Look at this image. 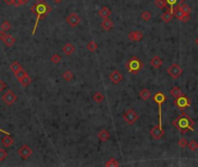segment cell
Instances as JSON below:
<instances>
[{
  "label": "cell",
  "instance_id": "obj_2",
  "mask_svg": "<svg viewBox=\"0 0 198 167\" xmlns=\"http://www.w3.org/2000/svg\"><path fill=\"white\" fill-rule=\"evenodd\" d=\"M174 127L177 128L178 130H181V134L184 135L188 131H195V121L191 117H189V115L186 113H182V115L176 117L174 120Z\"/></svg>",
  "mask_w": 198,
  "mask_h": 167
},
{
  "label": "cell",
  "instance_id": "obj_28",
  "mask_svg": "<svg viewBox=\"0 0 198 167\" xmlns=\"http://www.w3.org/2000/svg\"><path fill=\"white\" fill-rule=\"evenodd\" d=\"M151 18H152V14H151L150 11H144L143 13L140 14V19L143 21H150Z\"/></svg>",
  "mask_w": 198,
  "mask_h": 167
},
{
  "label": "cell",
  "instance_id": "obj_44",
  "mask_svg": "<svg viewBox=\"0 0 198 167\" xmlns=\"http://www.w3.org/2000/svg\"><path fill=\"white\" fill-rule=\"evenodd\" d=\"M4 2H5L6 5H13L14 0H4Z\"/></svg>",
  "mask_w": 198,
  "mask_h": 167
},
{
  "label": "cell",
  "instance_id": "obj_5",
  "mask_svg": "<svg viewBox=\"0 0 198 167\" xmlns=\"http://www.w3.org/2000/svg\"><path fill=\"white\" fill-rule=\"evenodd\" d=\"M174 103H175V106L177 107L178 109H181V110H184L185 108L190 107V100H189L186 97H184L183 94L180 95V97H175Z\"/></svg>",
  "mask_w": 198,
  "mask_h": 167
},
{
  "label": "cell",
  "instance_id": "obj_33",
  "mask_svg": "<svg viewBox=\"0 0 198 167\" xmlns=\"http://www.w3.org/2000/svg\"><path fill=\"white\" fill-rule=\"evenodd\" d=\"M1 30H4V32H9L11 30V23L8 22V21H4L2 23H1Z\"/></svg>",
  "mask_w": 198,
  "mask_h": 167
},
{
  "label": "cell",
  "instance_id": "obj_24",
  "mask_svg": "<svg viewBox=\"0 0 198 167\" xmlns=\"http://www.w3.org/2000/svg\"><path fill=\"white\" fill-rule=\"evenodd\" d=\"M9 69H11V71L13 72L14 74H16V73L22 69V66L20 65V63H18V62H13V63L11 64V66H9Z\"/></svg>",
  "mask_w": 198,
  "mask_h": 167
},
{
  "label": "cell",
  "instance_id": "obj_8",
  "mask_svg": "<svg viewBox=\"0 0 198 167\" xmlns=\"http://www.w3.org/2000/svg\"><path fill=\"white\" fill-rule=\"evenodd\" d=\"M165 135V131H163V128H162V124H159L157 127H154V128L151 130V136H152L153 139H161L162 137Z\"/></svg>",
  "mask_w": 198,
  "mask_h": 167
},
{
  "label": "cell",
  "instance_id": "obj_29",
  "mask_svg": "<svg viewBox=\"0 0 198 167\" xmlns=\"http://www.w3.org/2000/svg\"><path fill=\"white\" fill-rule=\"evenodd\" d=\"M103 99H104V97H103V94L102 93H95L94 95H93V101H95L96 103H101L102 101H103Z\"/></svg>",
  "mask_w": 198,
  "mask_h": 167
},
{
  "label": "cell",
  "instance_id": "obj_15",
  "mask_svg": "<svg viewBox=\"0 0 198 167\" xmlns=\"http://www.w3.org/2000/svg\"><path fill=\"white\" fill-rule=\"evenodd\" d=\"M162 59L159 57V56H155V57H153L152 59H151V66L152 67H154V69H159V67H161L162 66Z\"/></svg>",
  "mask_w": 198,
  "mask_h": 167
},
{
  "label": "cell",
  "instance_id": "obj_34",
  "mask_svg": "<svg viewBox=\"0 0 198 167\" xmlns=\"http://www.w3.org/2000/svg\"><path fill=\"white\" fill-rule=\"evenodd\" d=\"M188 139L186 138H184V137H182L180 141H178V145L181 146V148H188Z\"/></svg>",
  "mask_w": 198,
  "mask_h": 167
},
{
  "label": "cell",
  "instance_id": "obj_22",
  "mask_svg": "<svg viewBox=\"0 0 198 167\" xmlns=\"http://www.w3.org/2000/svg\"><path fill=\"white\" fill-rule=\"evenodd\" d=\"M19 83L21 84V86H22V87H27V86H29V85L31 84V77L27 74V76H25L22 79L19 80Z\"/></svg>",
  "mask_w": 198,
  "mask_h": 167
},
{
  "label": "cell",
  "instance_id": "obj_11",
  "mask_svg": "<svg viewBox=\"0 0 198 167\" xmlns=\"http://www.w3.org/2000/svg\"><path fill=\"white\" fill-rule=\"evenodd\" d=\"M109 78H110V81H111L112 84H115V85H117V84H119L122 80H123V76H122V73L117 70L112 71L111 73H110V76H109Z\"/></svg>",
  "mask_w": 198,
  "mask_h": 167
},
{
  "label": "cell",
  "instance_id": "obj_20",
  "mask_svg": "<svg viewBox=\"0 0 198 167\" xmlns=\"http://www.w3.org/2000/svg\"><path fill=\"white\" fill-rule=\"evenodd\" d=\"M109 138H110V134H109V131H107L106 129L101 130L99 132V139L101 141H107Z\"/></svg>",
  "mask_w": 198,
  "mask_h": 167
},
{
  "label": "cell",
  "instance_id": "obj_42",
  "mask_svg": "<svg viewBox=\"0 0 198 167\" xmlns=\"http://www.w3.org/2000/svg\"><path fill=\"white\" fill-rule=\"evenodd\" d=\"M7 32H4V30H0V41L1 42H4V39H5V37H6Z\"/></svg>",
  "mask_w": 198,
  "mask_h": 167
},
{
  "label": "cell",
  "instance_id": "obj_47",
  "mask_svg": "<svg viewBox=\"0 0 198 167\" xmlns=\"http://www.w3.org/2000/svg\"><path fill=\"white\" fill-rule=\"evenodd\" d=\"M53 1H54V2H57V4H60L63 0H53Z\"/></svg>",
  "mask_w": 198,
  "mask_h": 167
},
{
  "label": "cell",
  "instance_id": "obj_10",
  "mask_svg": "<svg viewBox=\"0 0 198 167\" xmlns=\"http://www.w3.org/2000/svg\"><path fill=\"white\" fill-rule=\"evenodd\" d=\"M66 21L71 27H77L80 23V16L77 13H72L66 18Z\"/></svg>",
  "mask_w": 198,
  "mask_h": 167
},
{
  "label": "cell",
  "instance_id": "obj_48",
  "mask_svg": "<svg viewBox=\"0 0 198 167\" xmlns=\"http://www.w3.org/2000/svg\"><path fill=\"white\" fill-rule=\"evenodd\" d=\"M195 43H196V45L198 46V36H197V39H196V41H195Z\"/></svg>",
  "mask_w": 198,
  "mask_h": 167
},
{
  "label": "cell",
  "instance_id": "obj_43",
  "mask_svg": "<svg viewBox=\"0 0 198 167\" xmlns=\"http://www.w3.org/2000/svg\"><path fill=\"white\" fill-rule=\"evenodd\" d=\"M13 5H14L15 7H20V6H22L23 4L21 2L20 0H14V4H13Z\"/></svg>",
  "mask_w": 198,
  "mask_h": 167
},
{
  "label": "cell",
  "instance_id": "obj_16",
  "mask_svg": "<svg viewBox=\"0 0 198 167\" xmlns=\"http://www.w3.org/2000/svg\"><path fill=\"white\" fill-rule=\"evenodd\" d=\"M101 27H102V29L103 30H111L112 27H114V23H112L111 20H109V18L108 19H103V21H102V23H101Z\"/></svg>",
  "mask_w": 198,
  "mask_h": 167
},
{
  "label": "cell",
  "instance_id": "obj_36",
  "mask_svg": "<svg viewBox=\"0 0 198 167\" xmlns=\"http://www.w3.org/2000/svg\"><path fill=\"white\" fill-rule=\"evenodd\" d=\"M60 60H61V57H60L59 55L54 53V55H52V56H51V62H52V63H54V64H58V63H60Z\"/></svg>",
  "mask_w": 198,
  "mask_h": 167
},
{
  "label": "cell",
  "instance_id": "obj_1",
  "mask_svg": "<svg viewBox=\"0 0 198 167\" xmlns=\"http://www.w3.org/2000/svg\"><path fill=\"white\" fill-rule=\"evenodd\" d=\"M31 12L34 14H36V21H35V26L33 29V35H35L38 22L41 21L42 18H45L48 14L51 12V7L46 4L44 0H37L31 7Z\"/></svg>",
  "mask_w": 198,
  "mask_h": 167
},
{
  "label": "cell",
  "instance_id": "obj_19",
  "mask_svg": "<svg viewBox=\"0 0 198 167\" xmlns=\"http://www.w3.org/2000/svg\"><path fill=\"white\" fill-rule=\"evenodd\" d=\"M110 14H111V11L108 7H102L99 11V15L102 19H108L110 16Z\"/></svg>",
  "mask_w": 198,
  "mask_h": 167
},
{
  "label": "cell",
  "instance_id": "obj_23",
  "mask_svg": "<svg viewBox=\"0 0 198 167\" xmlns=\"http://www.w3.org/2000/svg\"><path fill=\"white\" fill-rule=\"evenodd\" d=\"M173 16H174V15H173V12L170 9H168V11H166L165 13L161 15V19L163 20L165 22H170V20L173 19Z\"/></svg>",
  "mask_w": 198,
  "mask_h": 167
},
{
  "label": "cell",
  "instance_id": "obj_9",
  "mask_svg": "<svg viewBox=\"0 0 198 167\" xmlns=\"http://www.w3.org/2000/svg\"><path fill=\"white\" fill-rule=\"evenodd\" d=\"M18 152H19V154L21 155V158L26 160V159H28V158H29L31 154H33V150H31L30 146H28V145L25 144V145H22V146L19 148V151H18Z\"/></svg>",
  "mask_w": 198,
  "mask_h": 167
},
{
  "label": "cell",
  "instance_id": "obj_6",
  "mask_svg": "<svg viewBox=\"0 0 198 167\" xmlns=\"http://www.w3.org/2000/svg\"><path fill=\"white\" fill-rule=\"evenodd\" d=\"M123 118L125 120V122L127 124H133V123H136L138 121V115L133 109H127L124 111Z\"/></svg>",
  "mask_w": 198,
  "mask_h": 167
},
{
  "label": "cell",
  "instance_id": "obj_30",
  "mask_svg": "<svg viewBox=\"0 0 198 167\" xmlns=\"http://www.w3.org/2000/svg\"><path fill=\"white\" fill-rule=\"evenodd\" d=\"M61 77H63V79L65 80V81H71L73 79V73L71 72V71H65L63 74H61Z\"/></svg>",
  "mask_w": 198,
  "mask_h": 167
},
{
  "label": "cell",
  "instance_id": "obj_35",
  "mask_svg": "<svg viewBox=\"0 0 198 167\" xmlns=\"http://www.w3.org/2000/svg\"><path fill=\"white\" fill-rule=\"evenodd\" d=\"M27 74H28V73H27L26 71L23 70V69H21V70L19 71L16 74H15V77H16V79H18V80H20V79H22V78L25 77V76H27Z\"/></svg>",
  "mask_w": 198,
  "mask_h": 167
},
{
  "label": "cell",
  "instance_id": "obj_46",
  "mask_svg": "<svg viewBox=\"0 0 198 167\" xmlns=\"http://www.w3.org/2000/svg\"><path fill=\"white\" fill-rule=\"evenodd\" d=\"M21 2H22V4H27V2H28V1H29V0H20Z\"/></svg>",
  "mask_w": 198,
  "mask_h": 167
},
{
  "label": "cell",
  "instance_id": "obj_7",
  "mask_svg": "<svg viewBox=\"0 0 198 167\" xmlns=\"http://www.w3.org/2000/svg\"><path fill=\"white\" fill-rule=\"evenodd\" d=\"M16 100H18V97H16L15 92L12 90H8L7 92H5V94H2V101L6 103L7 106H12Z\"/></svg>",
  "mask_w": 198,
  "mask_h": 167
},
{
  "label": "cell",
  "instance_id": "obj_40",
  "mask_svg": "<svg viewBox=\"0 0 198 167\" xmlns=\"http://www.w3.org/2000/svg\"><path fill=\"white\" fill-rule=\"evenodd\" d=\"M189 20H190V13H184L183 16H182V19H181V21L182 22H188Z\"/></svg>",
  "mask_w": 198,
  "mask_h": 167
},
{
  "label": "cell",
  "instance_id": "obj_18",
  "mask_svg": "<svg viewBox=\"0 0 198 167\" xmlns=\"http://www.w3.org/2000/svg\"><path fill=\"white\" fill-rule=\"evenodd\" d=\"M1 141H2L4 146H6V148H9V146H12L14 144V139L11 135H6L5 137H2Z\"/></svg>",
  "mask_w": 198,
  "mask_h": 167
},
{
  "label": "cell",
  "instance_id": "obj_45",
  "mask_svg": "<svg viewBox=\"0 0 198 167\" xmlns=\"http://www.w3.org/2000/svg\"><path fill=\"white\" fill-rule=\"evenodd\" d=\"M0 132H4L5 135H11V134H9L8 131H5V130H1V129H0Z\"/></svg>",
  "mask_w": 198,
  "mask_h": 167
},
{
  "label": "cell",
  "instance_id": "obj_17",
  "mask_svg": "<svg viewBox=\"0 0 198 167\" xmlns=\"http://www.w3.org/2000/svg\"><path fill=\"white\" fill-rule=\"evenodd\" d=\"M154 101L158 103V106H161V104L166 101V95L162 92H158V93L154 95Z\"/></svg>",
  "mask_w": 198,
  "mask_h": 167
},
{
  "label": "cell",
  "instance_id": "obj_32",
  "mask_svg": "<svg viewBox=\"0 0 198 167\" xmlns=\"http://www.w3.org/2000/svg\"><path fill=\"white\" fill-rule=\"evenodd\" d=\"M106 166L107 167H117L119 166V162L115 158H110L109 160L106 162Z\"/></svg>",
  "mask_w": 198,
  "mask_h": 167
},
{
  "label": "cell",
  "instance_id": "obj_14",
  "mask_svg": "<svg viewBox=\"0 0 198 167\" xmlns=\"http://www.w3.org/2000/svg\"><path fill=\"white\" fill-rule=\"evenodd\" d=\"M61 51L64 52L65 55H67V56H71L73 52L75 51V46H74L72 43H66V44L63 46Z\"/></svg>",
  "mask_w": 198,
  "mask_h": 167
},
{
  "label": "cell",
  "instance_id": "obj_25",
  "mask_svg": "<svg viewBox=\"0 0 198 167\" xmlns=\"http://www.w3.org/2000/svg\"><path fill=\"white\" fill-rule=\"evenodd\" d=\"M87 50L91 52H95L97 50V44L95 43V41H89L88 43H87Z\"/></svg>",
  "mask_w": 198,
  "mask_h": 167
},
{
  "label": "cell",
  "instance_id": "obj_37",
  "mask_svg": "<svg viewBox=\"0 0 198 167\" xmlns=\"http://www.w3.org/2000/svg\"><path fill=\"white\" fill-rule=\"evenodd\" d=\"M155 5H157V7H159L160 9H163V8L167 6L165 0H155Z\"/></svg>",
  "mask_w": 198,
  "mask_h": 167
},
{
  "label": "cell",
  "instance_id": "obj_27",
  "mask_svg": "<svg viewBox=\"0 0 198 167\" xmlns=\"http://www.w3.org/2000/svg\"><path fill=\"white\" fill-rule=\"evenodd\" d=\"M170 94H172L174 97H180V95H182V90H181V88L177 87V86H174L172 90H170Z\"/></svg>",
  "mask_w": 198,
  "mask_h": 167
},
{
  "label": "cell",
  "instance_id": "obj_3",
  "mask_svg": "<svg viewBox=\"0 0 198 167\" xmlns=\"http://www.w3.org/2000/svg\"><path fill=\"white\" fill-rule=\"evenodd\" d=\"M141 67H143V64L139 60V58L137 57H131L129 59V62L126 63V69H127V71L130 73H133V74H137Z\"/></svg>",
  "mask_w": 198,
  "mask_h": 167
},
{
  "label": "cell",
  "instance_id": "obj_31",
  "mask_svg": "<svg viewBox=\"0 0 198 167\" xmlns=\"http://www.w3.org/2000/svg\"><path fill=\"white\" fill-rule=\"evenodd\" d=\"M188 148H189V150L190 151H192V152H196L198 150V144L196 141H190L189 143H188Z\"/></svg>",
  "mask_w": 198,
  "mask_h": 167
},
{
  "label": "cell",
  "instance_id": "obj_12",
  "mask_svg": "<svg viewBox=\"0 0 198 167\" xmlns=\"http://www.w3.org/2000/svg\"><path fill=\"white\" fill-rule=\"evenodd\" d=\"M144 37V35H143V32H138V30H133L129 34V39L130 41H133V42H139V41H141Z\"/></svg>",
  "mask_w": 198,
  "mask_h": 167
},
{
  "label": "cell",
  "instance_id": "obj_38",
  "mask_svg": "<svg viewBox=\"0 0 198 167\" xmlns=\"http://www.w3.org/2000/svg\"><path fill=\"white\" fill-rule=\"evenodd\" d=\"M181 8H182V11H183L184 13H190V12H191V8L188 6L186 4H184V2L181 5Z\"/></svg>",
  "mask_w": 198,
  "mask_h": 167
},
{
  "label": "cell",
  "instance_id": "obj_41",
  "mask_svg": "<svg viewBox=\"0 0 198 167\" xmlns=\"http://www.w3.org/2000/svg\"><path fill=\"white\" fill-rule=\"evenodd\" d=\"M7 88V85L6 83L4 81V80H0V92H2V90H5Z\"/></svg>",
  "mask_w": 198,
  "mask_h": 167
},
{
  "label": "cell",
  "instance_id": "obj_4",
  "mask_svg": "<svg viewBox=\"0 0 198 167\" xmlns=\"http://www.w3.org/2000/svg\"><path fill=\"white\" fill-rule=\"evenodd\" d=\"M167 73H168L173 79H177V78H180L181 76H182L183 70H182V67H181L177 63H174V64H172L169 67H168Z\"/></svg>",
  "mask_w": 198,
  "mask_h": 167
},
{
  "label": "cell",
  "instance_id": "obj_39",
  "mask_svg": "<svg viewBox=\"0 0 198 167\" xmlns=\"http://www.w3.org/2000/svg\"><path fill=\"white\" fill-rule=\"evenodd\" d=\"M7 158V152L5 150L0 148V161H4Z\"/></svg>",
  "mask_w": 198,
  "mask_h": 167
},
{
  "label": "cell",
  "instance_id": "obj_21",
  "mask_svg": "<svg viewBox=\"0 0 198 167\" xmlns=\"http://www.w3.org/2000/svg\"><path fill=\"white\" fill-rule=\"evenodd\" d=\"M4 43H5L6 46L11 48V46H13L14 43H15V37L12 36V35H8V34H7L6 37H5V39H4Z\"/></svg>",
  "mask_w": 198,
  "mask_h": 167
},
{
  "label": "cell",
  "instance_id": "obj_26",
  "mask_svg": "<svg viewBox=\"0 0 198 167\" xmlns=\"http://www.w3.org/2000/svg\"><path fill=\"white\" fill-rule=\"evenodd\" d=\"M139 97L140 99H143V100H148L150 97H151V92L148 90H140V93H139Z\"/></svg>",
  "mask_w": 198,
  "mask_h": 167
},
{
  "label": "cell",
  "instance_id": "obj_13",
  "mask_svg": "<svg viewBox=\"0 0 198 167\" xmlns=\"http://www.w3.org/2000/svg\"><path fill=\"white\" fill-rule=\"evenodd\" d=\"M166 1V5H167V7L170 9V11H174V8L176 6H178V5H182L183 2H184V0H165Z\"/></svg>",
  "mask_w": 198,
  "mask_h": 167
}]
</instances>
